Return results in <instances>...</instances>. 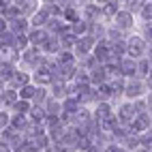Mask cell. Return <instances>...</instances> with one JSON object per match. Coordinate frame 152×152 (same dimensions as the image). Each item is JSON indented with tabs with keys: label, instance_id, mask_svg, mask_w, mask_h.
Here are the masks:
<instances>
[{
	"label": "cell",
	"instance_id": "83f0119b",
	"mask_svg": "<svg viewBox=\"0 0 152 152\" xmlns=\"http://www.w3.org/2000/svg\"><path fill=\"white\" fill-rule=\"evenodd\" d=\"M103 13H105L107 17H111V15L116 17V15H118V4H116V2H107L105 9H103Z\"/></svg>",
	"mask_w": 152,
	"mask_h": 152
},
{
	"label": "cell",
	"instance_id": "60d3db41",
	"mask_svg": "<svg viewBox=\"0 0 152 152\" xmlns=\"http://www.w3.org/2000/svg\"><path fill=\"white\" fill-rule=\"evenodd\" d=\"M9 126V116L7 114H2V111H0V131H4Z\"/></svg>",
	"mask_w": 152,
	"mask_h": 152
},
{
	"label": "cell",
	"instance_id": "4dcf8cb0",
	"mask_svg": "<svg viewBox=\"0 0 152 152\" xmlns=\"http://www.w3.org/2000/svg\"><path fill=\"white\" fill-rule=\"evenodd\" d=\"M58 64H73V54L71 52H62L58 58Z\"/></svg>",
	"mask_w": 152,
	"mask_h": 152
},
{
	"label": "cell",
	"instance_id": "ffe728a7",
	"mask_svg": "<svg viewBox=\"0 0 152 152\" xmlns=\"http://www.w3.org/2000/svg\"><path fill=\"white\" fill-rule=\"evenodd\" d=\"M30 118L32 120H37V122H41L43 118H47V114H45V109H41V107H30Z\"/></svg>",
	"mask_w": 152,
	"mask_h": 152
},
{
	"label": "cell",
	"instance_id": "d590c367",
	"mask_svg": "<svg viewBox=\"0 0 152 152\" xmlns=\"http://www.w3.org/2000/svg\"><path fill=\"white\" fill-rule=\"evenodd\" d=\"M28 45V39H26V34H22V37H15V43H13V49H24Z\"/></svg>",
	"mask_w": 152,
	"mask_h": 152
},
{
	"label": "cell",
	"instance_id": "d4e9b609",
	"mask_svg": "<svg viewBox=\"0 0 152 152\" xmlns=\"http://www.w3.org/2000/svg\"><path fill=\"white\" fill-rule=\"evenodd\" d=\"M86 30H88V26L77 19V22H73V26H71V34H84Z\"/></svg>",
	"mask_w": 152,
	"mask_h": 152
},
{
	"label": "cell",
	"instance_id": "f1b7e54d",
	"mask_svg": "<svg viewBox=\"0 0 152 152\" xmlns=\"http://www.w3.org/2000/svg\"><path fill=\"white\" fill-rule=\"evenodd\" d=\"M107 86H109V90H111V94H118V92H122V90H124V84L120 82V79H114V82L107 84Z\"/></svg>",
	"mask_w": 152,
	"mask_h": 152
},
{
	"label": "cell",
	"instance_id": "7dc6e473",
	"mask_svg": "<svg viewBox=\"0 0 152 152\" xmlns=\"http://www.w3.org/2000/svg\"><path fill=\"white\" fill-rule=\"evenodd\" d=\"M105 152H120V150H118V148H116V146H109V148H107V150H105Z\"/></svg>",
	"mask_w": 152,
	"mask_h": 152
},
{
	"label": "cell",
	"instance_id": "ba28073f",
	"mask_svg": "<svg viewBox=\"0 0 152 152\" xmlns=\"http://www.w3.org/2000/svg\"><path fill=\"white\" fill-rule=\"evenodd\" d=\"M11 32L15 34V37H22V34H26V19L24 17H15V19H11Z\"/></svg>",
	"mask_w": 152,
	"mask_h": 152
},
{
	"label": "cell",
	"instance_id": "e0dca14e",
	"mask_svg": "<svg viewBox=\"0 0 152 152\" xmlns=\"http://www.w3.org/2000/svg\"><path fill=\"white\" fill-rule=\"evenodd\" d=\"M11 124H13L15 131H24V129L28 126V118H26V114H17V116L11 120Z\"/></svg>",
	"mask_w": 152,
	"mask_h": 152
},
{
	"label": "cell",
	"instance_id": "d6a6232c",
	"mask_svg": "<svg viewBox=\"0 0 152 152\" xmlns=\"http://www.w3.org/2000/svg\"><path fill=\"white\" fill-rule=\"evenodd\" d=\"M37 58H39L37 49H28V52H24V60H28L30 64H37Z\"/></svg>",
	"mask_w": 152,
	"mask_h": 152
},
{
	"label": "cell",
	"instance_id": "bcb514c9",
	"mask_svg": "<svg viewBox=\"0 0 152 152\" xmlns=\"http://www.w3.org/2000/svg\"><path fill=\"white\" fill-rule=\"evenodd\" d=\"M2 32H7V22L0 17V34H2Z\"/></svg>",
	"mask_w": 152,
	"mask_h": 152
},
{
	"label": "cell",
	"instance_id": "f907efd6",
	"mask_svg": "<svg viewBox=\"0 0 152 152\" xmlns=\"http://www.w3.org/2000/svg\"><path fill=\"white\" fill-rule=\"evenodd\" d=\"M150 82H152V66H150Z\"/></svg>",
	"mask_w": 152,
	"mask_h": 152
},
{
	"label": "cell",
	"instance_id": "3957f363",
	"mask_svg": "<svg viewBox=\"0 0 152 152\" xmlns=\"http://www.w3.org/2000/svg\"><path fill=\"white\" fill-rule=\"evenodd\" d=\"M118 69H120V75H135L137 73V64L133 58H122L118 62Z\"/></svg>",
	"mask_w": 152,
	"mask_h": 152
},
{
	"label": "cell",
	"instance_id": "7a4b0ae2",
	"mask_svg": "<svg viewBox=\"0 0 152 152\" xmlns=\"http://www.w3.org/2000/svg\"><path fill=\"white\" fill-rule=\"evenodd\" d=\"M94 60L96 62H107V60H111V52H109V45L107 43H96L94 45Z\"/></svg>",
	"mask_w": 152,
	"mask_h": 152
},
{
	"label": "cell",
	"instance_id": "c3c4849f",
	"mask_svg": "<svg viewBox=\"0 0 152 152\" xmlns=\"http://www.w3.org/2000/svg\"><path fill=\"white\" fill-rule=\"evenodd\" d=\"M88 152H101V150H99L96 146H90V148H88Z\"/></svg>",
	"mask_w": 152,
	"mask_h": 152
},
{
	"label": "cell",
	"instance_id": "8d00e7d4",
	"mask_svg": "<svg viewBox=\"0 0 152 152\" xmlns=\"http://www.w3.org/2000/svg\"><path fill=\"white\" fill-rule=\"evenodd\" d=\"M96 15H99V9L92 7V4H88V7H86V19H88V22H92Z\"/></svg>",
	"mask_w": 152,
	"mask_h": 152
},
{
	"label": "cell",
	"instance_id": "4316f807",
	"mask_svg": "<svg viewBox=\"0 0 152 152\" xmlns=\"http://www.w3.org/2000/svg\"><path fill=\"white\" fill-rule=\"evenodd\" d=\"M66 94V86L62 82H54V96L60 99V96H64Z\"/></svg>",
	"mask_w": 152,
	"mask_h": 152
},
{
	"label": "cell",
	"instance_id": "7c38bea8",
	"mask_svg": "<svg viewBox=\"0 0 152 152\" xmlns=\"http://www.w3.org/2000/svg\"><path fill=\"white\" fill-rule=\"evenodd\" d=\"M75 41H77V37L71 34V32H66V30L60 34V47H62L64 52H66V49H71V47H75Z\"/></svg>",
	"mask_w": 152,
	"mask_h": 152
},
{
	"label": "cell",
	"instance_id": "74e56055",
	"mask_svg": "<svg viewBox=\"0 0 152 152\" xmlns=\"http://www.w3.org/2000/svg\"><path fill=\"white\" fill-rule=\"evenodd\" d=\"M49 30H52V32H58V30H60V32H64V28H62V24H60L58 22V19H49Z\"/></svg>",
	"mask_w": 152,
	"mask_h": 152
},
{
	"label": "cell",
	"instance_id": "f35d334b",
	"mask_svg": "<svg viewBox=\"0 0 152 152\" xmlns=\"http://www.w3.org/2000/svg\"><path fill=\"white\" fill-rule=\"evenodd\" d=\"M141 15H144V19H152V4L141 7Z\"/></svg>",
	"mask_w": 152,
	"mask_h": 152
},
{
	"label": "cell",
	"instance_id": "db71d44e",
	"mask_svg": "<svg viewBox=\"0 0 152 152\" xmlns=\"http://www.w3.org/2000/svg\"><path fill=\"white\" fill-rule=\"evenodd\" d=\"M150 56H152V49H150Z\"/></svg>",
	"mask_w": 152,
	"mask_h": 152
},
{
	"label": "cell",
	"instance_id": "5b68a950",
	"mask_svg": "<svg viewBox=\"0 0 152 152\" xmlns=\"http://www.w3.org/2000/svg\"><path fill=\"white\" fill-rule=\"evenodd\" d=\"M17 58L15 49L9 47V45H0V64H11L13 60Z\"/></svg>",
	"mask_w": 152,
	"mask_h": 152
},
{
	"label": "cell",
	"instance_id": "277c9868",
	"mask_svg": "<svg viewBox=\"0 0 152 152\" xmlns=\"http://www.w3.org/2000/svg\"><path fill=\"white\" fill-rule=\"evenodd\" d=\"M92 47H94V39H90V37H82V39H77V41H75V52L82 54V56L88 54Z\"/></svg>",
	"mask_w": 152,
	"mask_h": 152
},
{
	"label": "cell",
	"instance_id": "5bb4252c",
	"mask_svg": "<svg viewBox=\"0 0 152 152\" xmlns=\"http://www.w3.org/2000/svg\"><path fill=\"white\" fill-rule=\"evenodd\" d=\"M34 79H37V84H49V82H54V79H52V73H49V69H45V66L37 71Z\"/></svg>",
	"mask_w": 152,
	"mask_h": 152
},
{
	"label": "cell",
	"instance_id": "484cf974",
	"mask_svg": "<svg viewBox=\"0 0 152 152\" xmlns=\"http://www.w3.org/2000/svg\"><path fill=\"white\" fill-rule=\"evenodd\" d=\"M13 109H17V114H28V111H30V105H28V101H15V103H13Z\"/></svg>",
	"mask_w": 152,
	"mask_h": 152
},
{
	"label": "cell",
	"instance_id": "30bf717a",
	"mask_svg": "<svg viewBox=\"0 0 152 152\" xmlns=\"http://www.w3.org/2000/svg\"><path fill=\"white\" fill-rule=\"evenodd\" d=\"M28 41L32 43V45H45V41H47V32H43L41 28H37V30H32V32L28 34Z\"/></svg>",
	"mask_w": 152,
	"mask_h": 152
},
{
	"label": "cell",
	"instance_id": "b9f144b4",
	"mask_svg": "<svg viewBox=\"0 0 152 152\" xmlns=\"http://www.w3.org/2000/svg\"><path fill=\"white\" fill-rule=\"evenodd\" d=\"M43 11H45L47 15H56V13H60V9H58L56 4H47V7L43 9Z\"/></svg>",
	"mask_w": 152,
	"mask_h": 152
},
{
	"label": "cell",
	"instance_id": "8992f818",
	"mask_svg": "<svg viewBox=\"0 0 152 152\" xmlns=\"http://www.w3.org/2000/svg\"><path fill=\"white\" fill-rule=\"evenodd\" d=\"M148 126H150L148 114H137V116L133 118V122H131V129H133V131H144V129H148Z\"/></svg>",
	"mask_w": 152,
	"mask_h": 152
},
{
	"label": "cell",
	"instance_id": "f6af8a7d",
	"mask_svg": "<svg viewBox=\"0 0 152 152\" xmlns=\"http://www.w3.org/2000/svg\"><path fill=\"white\" fill-rule=\"evenodd\" d=\"M146 39H148V41H152V24L146 26Z\"/></svg>",
	"mask_w": 152,
	"mask_h": 152
},
{
	"label": "cell",
	"instance_id": "f5cc1de1",
	"mask_svg": "<svg viewBox=\"0 0 152 152\" xmlns=\"http://www.w3.org/2000/svg\"><path fill=\"white\" fill-rule=\"evenodd\" d=\"M120 152H129V150H120Z\"/></svg>",
	"mask_w": 152,
	"mask_h": 152
},
{
	"label": "cell",
	"instance_id": "7402d4cb",
	"mask_svg": "<svg viewBox=\"0 0 152 152\" xmlns=\"http://www.w3.org/2000/svg\"><path fill=\"white\" fill-rule=\"evenodd\" d=\"M0 75H2V79L7 82V79H11L15 75V69L11 64H0Z\"/></svg>",
	"mask_w": 152,
	"mask_h": 152
},
{
	"label": "cell",
	"instance_id": "9a60e30c",
	"mask_svg": "<svg viewBox=\"0 0 152 152\" xmlns=\"http://www.w3.org/2000/svg\"><path fill=\"white\" fill-rule=\"evenodd\" d=\"M90 82L101 86V84H105V71L103 69H92L90 71Z\"/></svg>",
	"mask_w": 152,
	"mask_h": 152
},
{
	"label": "cell",
	"instance_id": "ee69618b",
	"mask_svg": "<svg viewBox=\"0 0 152 152\" xmlns=\"http://www.w3.org/2000/svg\"><path fill=\"white\" fill-rule=\"evenodd\" d=\"M34 99H37V103H43V101H45V90H37Z\"/></svg>",
	"mask_w": 152,
	"mask_h": 152
},
{
	"label": "cell",
	"instance_id": "603a6c76",
	"mask_svg": "<svg viewBox=\"0 0 152 152\" xmlns=\"http://www.w3.org/2000/svg\"><path fill=\"white\" fill-rule=\"evenodd\" d=\"M32 24H34L37 28H41L43 24H47V13H45V11H39V13H34V17H32Z\"/></svg>",
	"mask_w": 152,
	"mask_h": 152
},
{
	"label": "cell",
	"instance_id": "4fadbf2b",
	"mask_svg": "<svg viewBox=\"0 0 152 152\" xmlns=\"http://www.w3.org/2000/svg\"><path fill=\"white\" fill-rule=\"evenodd\" d=\"M116 24H118V28H129V26H133V17H131L129 11H118Z\"/></svg>",
	"mask_w": 152,
	"mask_h": 152
},
{
	"label": "cell",
	"instance_id": "11a10c76",
	"mask_svg": "<svg viewBox=\"0 0 152 152\" xmlns=\"http://www.w3.org/2000/svg\"><path fill=\"white\" fill-rule=\"evenodd\" d=\"M101 2H105V0H101Z\"/></svg>",
	"mask_w": 152,
	"mask_h": 152
},
{
	"label": "cell",
	"instance_id": "ac0fdd59",
	"mask_svg": "<svg viewBox=\"0 0 152 152\" xmlns=\"http://www.w3.org/2000/svg\"><path fill=\"white\" fill-rule=\"evenodd\" d=\"M11 84H13V86H19V88L28 86V75H26V73H17V71H15V75L11 77Z\"/></svg>",
	"mask_w": 152,
	"mask_h": 152
},
{
	"label": "cell",
	"instance_id": "6da1fadb",
	"mask_svg": "<svg viewBox=\"0 0 152 152\" xmlns=\"http://www.w3.org/2000/svg\"><path fill=\"white\" fill-rule=\"evenodd\" d=\"M144 49H146V45H144V41H141L139 37H131L126 41V54L131 58H139L144 54Z\"/></svg>",
	"mask_w": 152,
	"mask_h": 152
},
{
	"label": "cell",
	"instance_id": "ab89813d",
	"mask_svg": "<svg viewBox=\"0 0 152 152\" xmlns=\"http://www.w3.org/2000/svg\"><path fill=\"white\" fill-rule=\"evenodd\" d=\"M64 17H66V19H71V22H77V13H75V9L66 7V11H64Z\"/></svg>",
	"mask_w": 152,
	"mask_h": 152
},
{
	"label": "cell",
	"instance_id": "f546056e",
	"mask_svg": "<svg viewBox=\"0 0 152 152\" xmlns=\"http://www.w3.org/2000/svg\"><path fill=\"white\" fill-rule=\"evenodd\" d=\"M58 111H60L58 101H49V103H47V111H45V114H47V116H58Z\"/></svg>",
	"mask_w": 152,
	"mask_h": 152
},
{
	"label": "cell",
	"instance_id": "1f68e13d",
	"mask_svg": "<svg viewBox=\"0 0 152 152\" xmlns=\"http://www.w3.org/2000/svg\"><path fill=\"white\" fill-rule=\"evenodd\" d=\"M126 4H129V13H131V11H141L144 0H126Z\"/></svg>",
	"mask_w": 152,
	"mask_h": 152
},
{
	"label": "cell",
	"instance_id": "9c48e42d",
	"mask_svg": "<svg viewBox=\"0 0 152 152\" xmlns=\"http://www.w3.org/2000/svg\"><path fill=\"white\" fill-rule=\"evenodd\" d=\"M94 116H96V122H99V124L105 122V120L111 118V107H109L107 103H101V105L96 107V111H94Z\"/></svg>",
	"mask_w": 152,
	"mask_h": 152
},
{
	"label": "cell",
	"instance_id": "7bdbcfd3",
	"mask_svg": "<svg viewBox=\"0 0 152 152\" xmlns=\"http://www.w3.org/2000/svg\"><path fill=\"white\" fill-rule=\"evenodd\" d=\"M139 71H141V73H150V62H146V60H141V62H139Z\"/></svg>",
	"mask_w": 152,
	"mask_h": 152
},
{
	"label": "cell",
	"instance_id": "8fae6325",
	"mask_svg": "<svg viewBox=\"0 0 152 152\" xmlns=\"http://www.w3.org/2000/svg\"><path fill=\"white\" fill-rule=\"evenodd\" d=\"M118 118H120V122H133V118H135V107L133 105H124V107H120V114H118Z\"/></svg>",
	"mask_w": 152,
	"mask_h": 152
},
{
	"label": "cell",
	"instance_id": "681fc988",
	"mask_svg": "<svg viewBox=\"0 0 152 152\" xmlns=\"http://www.w3.org/2000/svg\"><path fill=\"white\" fill-rule=\"evenodd\" d=\"M15 152H26V150H24V148H19V150H15Z\"/></svg>",
	"mask_w": 152,
	"mask_h": 152
},
{
	"label": "cell",
	"instance_id": "816d5d0a",
	"mask_svg": "<svg viewBox=\"0 0 152 152\" xmlns=\"http://www.w3.org/2000/svg\"><path fill=\"white\" fill-rule=\"evenodd\" d=\"M148 101H150V105H152V94H150V99H148Z\"/></svg>",
	"mask_w": 152,
	"mask_h": 152
},
{
	"label": "cell",
	"instance_id": "d6986e66",
	"mask_svg": "<svg viewBox=\"0 0 152 152\" xmlns=\"http://www.w3.org/2000/svg\"><path fill=\"white\" fill-rule=\"evenodd\" d=\"M34 94H37V88H32V86H24V88H19V96H22V101L34 99Z\"/></svg>",
	"mask_w": 152,
	"mask_h": 152
},
{
	"label": "cell",
	"instance_id": "cb8c5ba5",
	"mask_svg": "<svg viewBox=\"0 0 152 152\" xmlns=\"http://www.w3.org/2000/svg\"><path fill=\"white\" fill-rule=\"evenodd\" d=\"M13 43H15V34L13 32H2V34H0V45L13 47Z\"/></svg>",
	"mask_w": 152,
	"mask_h": 152
},
{
	"label": "cell",
	"instance_id": "44dd1931",
	"mask_svg": "<svg viewBox=\"0 0 152 152\" xmlns=\"http://www.w3.org/2000/svg\"><path fill=\"white\" fill-rule=\"evenodd\" d=\"M62 109H64V114H75L77 111V99H66L62 103Z\"/></svg>",
	"mask_w": 152,
	"mask_h": 152
},
{
	"label": "cell",
	"instance_id": "e575fe53",
	"mask_svg": "<svg viewBox=\"0 0 152 152\" xmlns=\"http://www.w3.org/2000/svg\"><path fill=\"white\" fill-rule=\"evenodd\" d=\"M34 9V0H22V7H19V13H30Z\"/></svg>",
	"mask_w": 152,
	"mask_h": 152
},
{
	"label": "cell",
	"instance_id": "52a82bcc",
	"mask_svg": "<svg viewBox=\"0 0 152 152\" xmlns=\"http://www.w3.org/2000/svg\"><path fill=\"white\" fill-rule=\"evenodd\" d=\"M141 82H137V79H131V82L124 84V94L126 96H139L141 94Z\"/></svg>",
	"mask_w": 152,
	"mask_h": 152
},
{
	"label": "cell",
	"instance_id": "836d02e7",
	"mask_svg": "<svg viewBox=\"0 0 152 152\" xmlns=\"http://www.w3.org/2000/svg\"><path fill=\"white\" fill-rule=\"evenodd\" d=\"M2 101H4V103H7V105H13V103H15V101H17V94L13 92V90H7V92L2 94Z\"/></svg>",
	"mask_w": 152,
	"mask_h": 152
},
{
	"label": "cell",
	"instance_id": "2e32d148",
	"mask_svg": "<svg viewBox=\"0 0 152 152\" xmlns=\"http://www.w3.org/2000/svg\"><path fill=\"white\" fill-rule=\"evenodd\" d=\"M43 47L47 49V52H52V54L60 52V37H47V41H45Z\"/></svg>",
	"mask_w": 152,
	"mask_h": 152
}]
</instances>
